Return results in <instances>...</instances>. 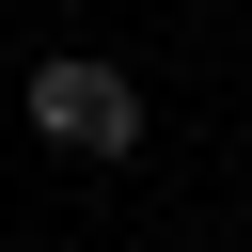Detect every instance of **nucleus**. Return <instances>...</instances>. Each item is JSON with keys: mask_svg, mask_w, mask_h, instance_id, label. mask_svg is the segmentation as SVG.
<instances>
[{"mask_svg": "<svg viewBox=\"0 0 252 252\" xmlns=\"http://www.w3.org/2000/svg\"><path fill=\"white\" fill-rule=\"evenodd\" d=\"M16 110H32V142H47V158H126V142H142V79H126V63H94V47L32 63V94H16Z\"/></svg>", "mask_w": 252, "mask_h": 252, "instance_id": "1", "label": "nucleus"}]
</instances>
